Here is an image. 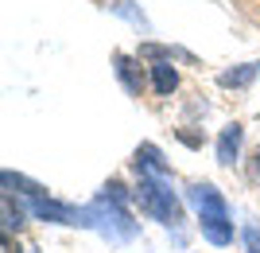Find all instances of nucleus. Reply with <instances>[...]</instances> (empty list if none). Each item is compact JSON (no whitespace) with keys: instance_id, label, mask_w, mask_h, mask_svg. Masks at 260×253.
Masks as SVG:
<instances>
[{"instance_id":"obj_7","label":"nucleus","mask_w":260,"mask_h":253,"mask_svg":"<svg viewBox=\"0 0 260 253\" xmlns=\"http://www.w3.org/2000/svg\"><path fill=\"white\" fill-rule=\"evenodd\" d=\"M136 59H159V63H167V59H190L186 51H179V47H163V43H144L140 51H136Z\"/></svg>"},{"instance_id":"obj_3","label":"nucleus","mask_w":260,"mask_h":253,"mask_svg":"<svg viewBox=\"0 0 260 253\" xmlns=\"http://www.w3.org/2000/svg\"><path fill=\"white\" fill-rule=\"evenodd\" d=\"M256 74H260V63H241V66H233V70H221V74H217V86H225V90H245Z\"/></svg>"},{"instance_id":"obj_5","label":"nucleus","mask_w":260,"mask_h":253,"mask_svg":"<svg viewBox=\"0 0 260 253\" xmlns=\"http://www.w3.org/2000/svg\"><path fill=\"white\" fill-rule=\"evenodd\" d=\"M152 90L159 98H171L175 90H179V70L171 63H152Z\"/></svg>"},{"instance_id":"obj_4","label":"nucleus","mask_w":260,"mask_h":253,"mask_svg":"<svg viewBox=\"0 0 260 253\" xmlns=\"http://www.w3.org/2000/svg\"><path fill=\"white\" fill-rule=\"evenodd\" d=\"M113 66H117V78L124 82V90H128V94H140V90H144V74H140V66H136V59L113 55Z\"/></svg>"},{"instance_id":"obj_1","label":"nucleus","mask_w":260,"mask_h":253,"mask_svg":"<svg viewBox=\"0 0 260 253\" xmlns=\"http://www.w3.org/2000/svg\"><path fill=\"white\" fill-rule=\"evenodd\" d=\"M190 203L198 210V222H202V234H206L214 245H229L233 242V222H229V207L221 191L210 187V183H194L190 187Z\"/></svg>"},{"instance_id":"obj_2","label":"nucleus","mask_w":260,"mask_h":253,"mask_svg":"<svg viewBox=\"0 0 260 253\" xmlns=\"http://www.w3.org/2000/svg\"><path fill=\"white\" fill-rule=\"evenodd\" d=\"M136 199H140L144 214L159 218L163 226H175V222H179V203H175L171 187L163 183V176H140V191H136Z\"/></svg>"},{"instance_id":"obj_8","label":"nucleus","mask_w":260,"mask_h":253,"mask_svg":"<svg viewBox=\"0 0 260 253\" xmlns=\"http://www.w3.org/2000/svg\"><path fill=\"white\" fill-rule=\"evenodd\" d=\"M23 226V210H12V195H4V230H20Z\"/></svg>"},{"instance_id":"obj_11","label":"nucleus","mask_w":260,"mask_h":253,"mask_svg":"<svg viewBox=\"0 0 260 253\" xmlns=\"http://www.w3.org/2000/svg\"><path fill=\"white\" fill-rule=\"evenodd\" d=\"M252 167H256V176H260V148H256V164H252Z\"/></svg>"},{"instance_id":"obj_9","label":"nucleus","mask_w":260,"mask_h":253,"mask_svg":"<svg viewBox=\"0 0 260 253\" xmlns=\"http://www.w3.org/2000/svg\"><path fill=\"white\" fill-rule=\"evenodd\" d=\"M113 12H117V16H124V20H132L136 27H148V20H144V12L128 8V0H120V4H113Z\"/></svg>"},{"instance_id":"obj_10","label":"nucleus","mask_w":260,"mask_h":253,"mask_svg":"<svg viewBox=\"0 0 260 253\" xmlns=\"http://www.w3.org/2000/svg\"><path fill=\"white\" fill-rule=\"evenodd\" d=\"M4 253H20V249H12V238H4Z\"/></svg>"},{"instance_id":"obj_6","label":"nucleus","mask_w":260,"mask_h":253,"mask_svg":"<svg viewBox=\"0 0 260 253\" xmlns=\"http://www.w3.org/2000/svg\"><path fill=\"white\" fill-rule=\"evenodd\" d=\"M241 136H245V129H241L237 121H233V125H225V129H221V136H217V160H221V164H233V160H237Z\"/></svg>"}]
</instances>
